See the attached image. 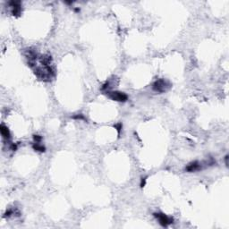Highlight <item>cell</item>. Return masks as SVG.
<instances>
[{
	"mask_svg": "<svg viewBox=\"0 0 229 229\" xmlns=\"http://www.w3.org/2000/svg\"><path fill=\"white\" fill-rule=\"evenodd\" d=\"M170 88V83L167 81H165L164 79H160L157 80L153 84H152V89L153 91L160 92V93H163L165 91H167Z\"/></svg>",
	"mask_w": 229,
	"mask_h": 229,
	"instance_id": "6da1fadb",
	"label": "cell"
},
{
	"mask_svg": "<svg viewBox=\"0 0 229 229\" xmlns=\"http://www.w3.org/2000/svg\"><path fill=\"white\" fill-rule=\"evenodd\" d=\"M203 167V162H199V161H193L191 163H190L189 165H187V167H185V171L187 172H196V171H200L201 170Z\"/></svg>",
	"mask_w": 229,
	"mask_h": 229,
	"instance_id": "277c9868",
	"label": "cell"
},
{
	"mask_svg": "<svg viewBox=\"0 0 229 229\" xmlns=\"http://www.w3.org/2000/svg\"><path fill=\"white\" fill-rule=\"evenodd\" d=\"M145 184H146V179H145V178H143V179H142V182H140V186L143 187V186L145 185Z\"/></svg>",
	"mask_w": 229,
	"mask_h": 229,
	"instance_id": "8fae6325",
	"label": "cell"
},
{
	"mask_svg": "<svg viewBox=\"0 0 229 229\" xmlns=\"http://www.w3.org/2000/svg\"><path fill=\"white\" fill-rule=\"evenodd\" d=\"M74 118H75V119H83V120H85V118H84V116H82V115H76V116H74Z\"/></svg>",
	"mask_w": 229,
	"mask_h": 229,
	"instance_id": "9c48e42d",
	"label": "cell"
},
{
	"mask_svg": "<svg viewBox=\"0 0 229 229\" xmlns=\"http://www.w3.org/2000/svg\"><path fill=\"white\" fill-rule=\"evenodd\" d=\"M33 140H34L35 143H40L41 142L42 138H41V136H40V135H34V136H33Z\"/></svg>",
	"mask_w": 229,
	"mask_h": 229,
	"instance_id": "ba28073f",
	"label": "cell"
},
{
	"mask_svg": "<svg viewBox=\"0 0 229 229\" xmlns=\"http://www.w3.org/2000/svg\"><path fill=\"white\" fill-rule=\"evenodd\" d=\"M116 128L118 133H120V131H121V129H122V124H118V125H116Z\"/></svg>",
	"mask_w": 229,
	"mask_h": 229,
	"instance_id": "30bf717a",
	"label": "cell"
},
{
	"mask_svg": "<svg viewBox=\"0 0 229 229\" xmlns=\"http://www.w3.org/2000/svg\"><path fill=\"white\" fill-rule=\"evenodd\" d=\"M9 5L12 7V14L13 16H19L22 12L21 3L19 1H11L9 2Z\"/></svg>",
	"mask_w": 229,
	"mask_h": 229,
	"instance_id": "5b68a950",
	"label": "cell"
},
{
	"mask_svg": "<svg viewBox=\"0 0 229 229\" xmlns=\"http://www.w3.org/2000/svg\"><path fill=\"white\" fill-rule=\"evenodd\" d=\"M153 215L158 220V222H160V224L162 226H167V225H171L174 221L173 218L168 217V216H167L163 213H154Z\"/></svg>",
	"mask_w": 229,
	"mask_h": 229,
	"instance_id": "3957f363",
	"label": "cell"
},
{
	"mask_svg": "<svg viewBox=\"0 0 229 229\" xmlns=\"http://www.w3.org/2000/svg\"><path fill=\"white\" fill-rule=\"evenodd\" d=\"M32 148L36 151H40V152H45L46 151V148L43 145H40V143H37L32 145Z\"/></svg>",
	"mask_w": 229,
	"mask_h": 229,
	"instance_id": "52a82bcc",
	"label": "cell"
},
{
	"mask_svg": "<svg viewBox=\"0 0 229 229\" xmlns=\"http://www.w3.org/2000/svg\"><path fill=\"white\" fill-rule=\"evenodd\" d=\"M1 134L3 136V138L5 140H9L11 138V134H10V132L8 130V128L5 125H1Z\"/></svg>",
	"mask_w": 229,
	"mask_h": 229,
	"instance_id": "8992f818",
	"label": "cell"
},
{
	"mask_svg": "<svg viewBox=\"0 0 229 229\" xmlns=\"http://www.w3.org/2000/svg\"><path fill=\"white\" fill-rule=\"evenodd\" d=\"M107 95L113 100L119 101V102H125L128 99V96L121 91H107Z\"/></svg>",
	"mask_w": 229,
	"mask_h": 229,
	"instance_id": "7a4b0ae2",
	"label": "cell"
}]
</instances>
